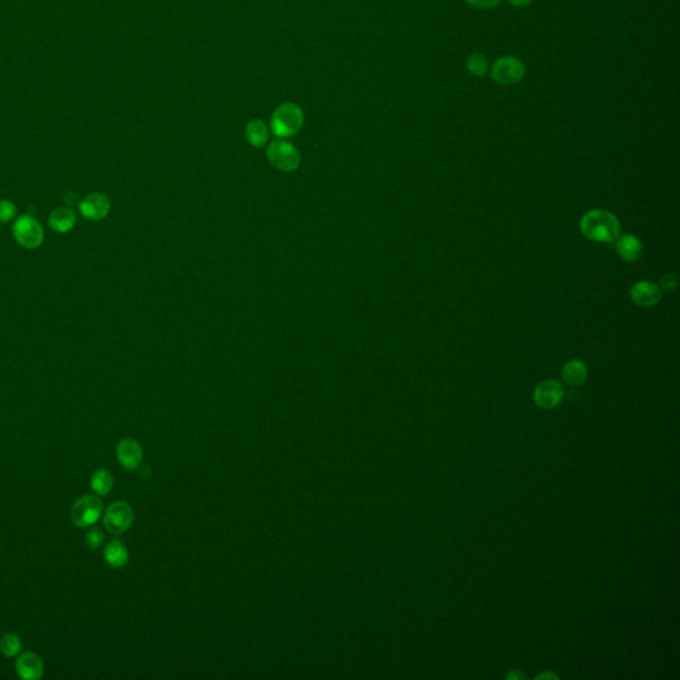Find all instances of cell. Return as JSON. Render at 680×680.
Instances as JSON below:
<instances>
[{"label": "cell", "mask_w": 680, "mask_h": 680, "mask_svg": "<svg viewBox=\"0 0 680 680\" xmlns=\"http://www.w3.org/2000/svg\"><path fill=\"white\" fill-rule=\"evenodd\" d=\"M579 226L586 238L601 244L614 242L618 239L620 232L618 218L603 209H595L586 213L582 216Z\"/></svg>", "instance_id": "6da1fadb"}, {"label": "cell", "mask_w": 680, "mask_h": 680, "mask_svg": "<svg viewBox=\"0 0 680 680\" xmlns=\"http://www.w3.org/2000/svg\"><path fill=\"white\" fill-rule=\"evenodd\" d=\"M303 123L305 116L302 109L293 103H286L274 112L271 117V130L277 137L287 139L296 135L302 129Z\"/></svg>", "instance_id": "7a4b0ae2"}, {"label": "cell", "mask_w": 680, "mask_h": 680, "mask_svg": "<svg viewBox=\"0 0 680 680\" xmlns=\"http://www.w3.org/2000/svg\"><path fill=\"white\" fill-rule=\"evenodd\" d=\"M526 75V68L524 62L514 56H502L497 59L492 68L491 76L497 84L510 87L521 83Z\"/></svg>", "instance_id": "3957f363"}, {"label": "cell", "mask_w": 680, "mask_h": 680, "mask_svg": "<svg viewBox=\"0 0 680 680\" xmlns=\"http://www.w3.org/2000/svg\"><path fill=\"white\" fill-rule=\"evenodd\" d=\"M103 514V502L99 497L85 495L78 497L71 509V520L78 527L93 526Z\"/></svg>", "instance_id": "277c9868"}, {"label": "cell", "mask_w": 680, "mask_h": 680, "mask_svg": "<svg viewBox=\"0 0 680 680\" xmlns=\"http://www.w3.org/2000/svg\"><path fill=\"white\" fill-rule=\"evenodd\" d=\"M266 155H267L269 161L275 168L284 170V171H293V170L298 169L300 165V155H299L298 149L295 148L293 144L283 141V139L273 141L269 145Z\"/></svg>", "instance_id": "5b68a950"}, {"label": "cell", "mask_w": 680, "mask_h": 680, "mask_svg": "<svg viewBox=\"0 0 680 680\" xmlns=\"http://www.w3.org/2000/svg\"><path fill=\"white\" fill-rule=\"evenodd\" d=\"M12 232L16 242L26 248H39L44 239L43 228L31 216H19L14 223Z\"/></svg>", "instance_id": "8992f818"}, {"label": "cell", "mask_w": 680, "mask_h": 680, "mask_svg": "<svg viewBox=\"0 0 680 680\" xmlns=\"http://www.w3.org/2000/svg\"><path fill=\"white\" fill-rule=\"evenodd\" d=\"M135 520L133 510L125 501H116L110 504L104 514V526L112 534H123Z\"/></svg>", "instance_id": "52a82bcc"}, {"label": "cell", "mask_w": 680, "mask_h": 680, "mask_svg": "<svg viewBox=\"0 0 680 680\" xmlns=\"http://www.w3.org/2000/svg\"><path fill=\"white\" fill-rule=\"evenodd\" d=\"M80 213L88 221H101L110 212V201L103 193H91L78 205Z\"/></svg>", "instance_id": "ba28073f"}, {"label": "cell", "mask_w": 680, "mask_h": 680, "mask_svg": "<svg viewBox=\"0 0 680 680\" xmlns=\"http://www.w3.org/2000/svg\"><path fill=\"white\" fill-rule=\"evenodd\" d=\"M15 668L19 678L22 679L37 680L44 675V663L42 658L31 651L23 652L17 658Z\"/></svg>", "instance_id": "9c48e42d"}, {"label": "cell", "mask_w": 680, "mask_h": 680, "mask_svg": "<svg viewBox=\"0 0 680 680\" xmlns=\"http://www.w3.org/2000/svg\"><path fill=\"white\" fill-rule=\"evenodd\" d=\"M116 454H117L119 463L128 470L137 469L142 463V457H144L141 445L135 439H130V437L123 439L119 443L117 449H116Z\"/></svg>", "instance_id": "30bf717a"}, {"label": "cell", "mask_w": 680, "mask_h": 680, "mask_svg": "<svg viewBox=\"0 0 680 680\" xmlns=\"http://www.w3.org/2000/svg\"><path fill=\"white\" fill-rule=\"evenodd\" d=\"M630 298L636 306L652 307L656 303H659V300L662 298V293H661V289L658 284H655L652 282H647V280H642V282L635 283L634 286L631 287Z\"/></svg>", "instance_id": "8fae6325"}, {"label": "cell", "mask_w": 680, "mask_h": 680, "mask_svg": "<svg viewBox=\"0 0 680 680\" xmlns=\"http://www.w3.org/2000/svg\"><path fill=\"white\" fill-rule=\"evenodd\" d=\"M563 398L562 386L556 380H545L536 388L534 400L543 409H553Z\"/></svg>", "instance_id": "7c38bea8"}, {"label": "cell", "mask_w": 680, "mask_h": 680, "mask_svg": "<svg viewBox=\"0 0 680 680\" xmlns=\"http://www.w3.org/2000/svg\"><path fill=\"white\" fill-rule=\"evenodd\" d=\"M615 248H617L619 257L626 262L638 261L642 255V251H643V245H642L640 239L633 234H627V235H623L622 238H619Z\"/></svg>", "instance_id": "4fadbf2b"}, {"label": "cell", "mask_w": 680, "mask_h": 680, "mask_svg": "<svg viewBox=\"0 0 680 680\" xmlns=\"http://www.w3.org/2000/svg\"><path fill=\"white\" fill-rule=\"evenodd\" d=\"M49 226L52 230L58 232H68L76 223V214L69 207H56L49 214Z\"/></svg>", "instance_id": "5bb4252c"}, {"label": "cell", "mask_w": 680, "mask_h": 680, "mask_svg": "<svg viewBox=\"0 0 680 680\" xmlns=\"http://www.w3.org/2000/svg\"><path fill=\"white\" fill-rule=\"evenodd\" d=\"M104 559L110 568L121 569L129 561V552L123 542L113 540L104 549Z\"/></svg>", "instance_id": "9a60e30c"}, {"label": "cell", "mask_w": 680, "mask_h": 680, "mask_svg": "<svg viewBox=\"0 0 680 680\" xmlns=\"http://www.w3.org/2000/svg\"><path fill=\"white\" fill-rule=\"evenodd\" d=\"M562 379L569 386H579L588 379V367L581 360H570L562 370Z\"/></svg>", "instance_id": "2e32d148"}, {"label": "cell", "mask_w": 680, "mask_h": 680, "mask_svg": "<svg viewBox=\"0 0 680 680\" xmlns=\"http://www.w3.org/2000/svg\"><path fill=\"white\" fill-rule=\"evenodd\" d=\"M246 137L251 145L261 148L269 141V129L263 121L253 120L246 126Z\"/></svg>", "instance_id": "e0dca14e"}, {"label": "cell", "mask_w": 680, "mask_h": 680, "mask_svg": "<svg viewBox=\"0 0 680 680\" xmlns=\"http://www.w3.org/2000/svg\"><path fill=\"white\" fill-rule=\"evenodd\" d=\"M91 488L97 495H107L113 488V477L107 469H99L92 475Z\"/></svg>", "instance_id": "ac0fdd59"}, {"label": "cell", "mask_w": 680, "mask_h": 680, "mask_svg": "<svg viewBox=\"0 0 680 680\" xmlns=\"http://www.w3.org/2000/svg\"><path fill=\"white\" fill-rule=\"evenodd\" d=\"M466 69L475 78H485L489 72V62L482 53L473 52L466 59Z\"/></svg>", "instance_id": "d6986e66"}, {"label": "cell", "mask_w": 680, "mask_h": 680, "mask_svg": "<svg viewBox=\"0 0 680 680\" xmlns=\"http://www.w3.org/2000/svg\"><path fill=\"white\" fill-rule=\"evenodd\" d=\"M23 646V642L20 640L19 635L14 633H7L0 638V651L4 656L7 658H14L16 656Z\"/></svg>", "instance_id": "ffe728a7"}, {"label": "cell", "mask_w": 680, "mask_h": 680, "mask_svg": "<svg viewBox=\"0 0 680 680\" xmlns=\"http://www.w3.org/2000/svg\"><path fill=\"white\" fill-rule=\"evenodd\" d=\"M16 206L14 202L0 200V223L12 221L16 216Z\"/></svg>", "instance_id": "44dd1931"}, {"label": "cell", "mask_w": 680, "mask_h": 680, "mask_svg": "<svg viewBox=\"0 0 680 680\" xmlns=\"http://www.w3.org/2000/svg\"><path fill=\"white\" fill-rule=\"evenodd\" d=\"M104 540H105V536L100 527H92L85 536V543L91 549H99L103 545Z\"/></svg>", "instance_id": "7402d4cb"}, {"label": "cell", "mask_w": 680, "mask_h": 680, "mask_svg": "<svg viewBox=\"0 0 680 680\" xmlns=\"http://www.w3.org/2000/svg\"><path fill=\"white\" fill-rule=\"evenodd\" d=\"M465 1L477 10H491L501 3V0H465Z\"/></svg>", "instance_id": "603a6c76"}, {"label": "cell", "mask_w": 680, "mask_h": 680, "mask_svg": "<svg viewBox=\"0 0 680 680\" xmlns=\"http://www.w3.org/2000/svg\"><path fill=\"white\" fill-rule=\"evenodd\" d=\"M661 286H662V289L665 290V291H672V290H675V289H677L678 282H677V278H675L674 275L667 274V275H665L663 279H662Z\"/></svg>", "instance_id": "cb8c5ba5"}, {"label": "cell", "mask_w": 680, "mask_h": 680, "mask_svg": "<svg viewBox=\"0 0 680 680\" xmlns=\"http://www.w3.org/2000/svg\"><path fill=\"white\" fill-rule=\"evenodd\" d=\"M533 0H509L510 4L514 7H526L532 3Z\"/></svg>", "instance_id": "d4e9b609"}, {"label": "cell", "mask_w": 680, "mask_h": 680, "mask_svg": "<svg viewBox=\"0 0 680 680\" xmlns=\"http://www.w3.org/2000/svg\"><path fill=\"white\" fill-rule=\"evenodd\" d=\"M536 679H556V677L553 675L552 672H543L541 675H538Z\"/></svg>", "instance_id": "484cf974"}, {"label": "cell", "mask_w": 680, "mask_h": 680, "mask_svg": "<svg viewBox=\"0 0 680 680\" xmlns=\"http://www.w3.org/2000/svg\"><path fill=\"white\" fill-rule=\"evenodd\" d=\"M508 678H509V679H513V678H524V677H522L521 674H510Z\"/></svg>", "instance_id": "4316f807"}]
</instances>
